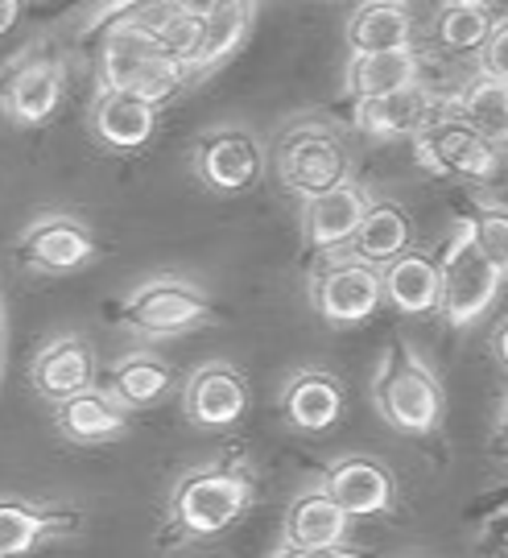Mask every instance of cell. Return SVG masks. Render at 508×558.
Listing matches in <instances>:
<instances>
[{
  "label": "cell",
  "instance_id": "obj_4",
  "mask_svg": "<svg viewBox=\"0 0 508 558\" xmlns=\"http://www.w3.org/2000/svg\"><path fill=\"white\" fill-rule=\"evenodd\" d=\"M438 278H443L438 311L455 331H468L488 315L505 274L475 236V216H463L455 223V236L447 240V248L438 257Z\"/></svg>",
  "mask_w": 508,
  "mask_h": 558
},
{
  "label": "cell",
  "instance_id": "obj_12",
  "mask_svg": "<svg viewBox=\"0 0 508 558\" xmlns=\"http://www.w3.org/2000/svg\"><path fill=\"white\" fill-rule=\"evenodd\" d=\"M62 87H66V66L55 54H29L0 80V108L17 124L34 129L59 112Z\"/></svg>",
  "mask_w": 508,
  "mask_h": 558
},
{
  "label": "cell",
  "instance_id": "obj_18",
  "mask_svg": "<svg viewBox=\"0 0 508 558\" xmlns=\"http://www.w3.org/2000/svg\"><path fill=\"white\" fill-rule=\"evenodd\" d=\"M281 414L302 435H323L343 418V385L327 368H298L281 389Z\"/></svg>",
  "mask_w": 508,
  "mask_h": 558
},
{
  "label": "cell",
  "instance_id": "obj_30",
  "mask_svg": "<svg viewBox=\"0 0 508 558\" xmlns=\"http://www.w3.org/2000/svg\"><path fill=\"white\" fill-rule=\"evenodd\" d=\"M492 34V17L488 9H475V4H447L443 0V9H438V17H434V38L438 46H447L455 54H471V50H480Z\"/></svg>",
  "mask_w": 508,
  "mask_h": 558
},
{
  "label": "cell",
  "instance_id": "obj_14",
  "mask_svg": "<svg viewBox=\"0 0 508 558\" xmlns=\"http://www.w3.org/2000/svg\"><path fill=\"white\" fill-rule=\"evenodd\" d=\"M447 104L434 96L426 83L418 80L410 87H397L385 96H364L355 100V129L372 141H401L426 124L431 117H438Z\"/></svg>",
  "mask_w": 508,
  "mask_h": 558
},
{
  "label": "cell",
  "instance_id": "obj_16",
  "mask_svg": "<svg viewBox=\"0 0 508 558\" xmlns=\"http://www.w3.org/2000/svg\"><path fill=\"white\" fill-rule=\"evenodd\" d=\"M368 191L355 179H343L339 186L311 195L302 207V240L314 253H335L343 244H352L355 228L368 211Z\"/></svg>",
  "mask_w": 508,
  "mask_h": 558
},
{
  "label": "cell",
  "instance_id": "obj_36",
  "mask_svg": "<svg viewBox=\"0 0 508 558\" xmlns=\"http://www.w3.org/2000/svg\"><path fill=\"white\" fill-rule=\"evenodd\" d=\"M496 542H500V550L508 555V513L500 518V525H496Z\"/></svg>",
  "mask_w": 508,
  "mask_h": 558
},
{
  "label": "cell",
  "instance_id": "obj_35",
  "mask_svg": "<svg viewBox=\"0 0 508 558\" xmlns=\"http://www.w3.org/2000/svg\"><path fill=\"white\" fill-rule=\"evenodd\" d=\"M4 356H9V306H4V290H0V377H4Z\"/></svg>",
  "mask_w": 508,
  "mask_h": 558
},
{
  "label": "cell",
  "instance_id": "obj_29",
  "mask_svg": "<svg viewBox=\"0 0 508 558\" xmlns=\"http://www.w3.org/2000/svg\"><path fill=\"white\" fill-rule=\"evenodd\" d=\"M450 108L459 117H468L488 141H496L500 149L508 145V83L488 75V71H475L455 96H450Z\"/></svg>",
  "mask_w": 508,
  "mask_h": 558
},
{
  "label": "cell",
  "instance_id": "obj_1",
  "mask_svg": "<svg viewBox=\"0 0 508 558\" xmlns=\"http://www.w3.org/2000/svg\"><path fill=\"white\" fill-rule=\"evenodd\" d=\"M99 80H104V87L133 92V96L161 108L186 87L191 71L161 46V38L149 25H141L137 17H120L104 38Z\"/></svg>",
  "mask_w": 508,
  "mask_h": 558
},
{
  "label": "cell",
  "instance_id": "obj_15",
  "mask_svg": "<svg viewBox=\"0 0 508 558\" xmlns=\"http://www.w3.org/2000/svg\"><path fill=\"white\" fill-rule=\"evenodd\" d=\"M195 170L216 195H240V191H249L261 179L265 154H261L253 133H244V129H219V133L198 141Z\"/></svg>",
  "mask_w": 508,
  "mask_h": 558
},
{
  "label": "cell",
  "instance_id": "obj_8",
  "mask_svg": "<svg viewBox=\"0 0 508 558\" xmlns=\"http://www.w3.org/2000/svg\"><path fill=\"white\" fill-rule=\"evenodd\" d=\"M311 306L331 327H360L385 306V278L380 265H368L360 257L335 260L331 269L314 274Z\"/></svg>",
  "mask_w": 508,
  "mask_h": 558
},
{
  "label": "cell",
  "instance_id": "obj_10",
  "mask_svg": "<svg viewBox=\"0 0 508 558\" xmlns=\"http://www.w3.org/2000/svg\"><path fill=\"white\" fill-rule=\"evenodd\" d=\"M348 521H352L348 509H343L327 488H311V493H302V497L290 505L277 555H302V558L352 555V550H343Z\"/></svg>",
  "mask_w": 508,
  "mask_h": 558
},
{
  "label": "cell",
  "instance_id": "obj_20",
  "mask_svg": "<svg viewBox=\"0 0 508 558\" xmlns=\"http://www.w3.org/2000/svg\"><path fill=\"white\" fill-rule=\"evenodd\" d=\"M92 129L108 149H120V154L145 149L157 133V104L141 100L133 92L99 87V100L92 108Z\"/></svg>",
  "mask_w": 508,
  "mask_h": 558
},
{
  "label": "cell",
  "instance_id": "obj_23",
  "mask_svg": "<svg viewBox=\"0 0 508 558\" xmlns=\"http://www.w3.org/2000/svg\"><path fill=\"white\" fill-rule=\"evenodd\" d=\"M422 66L426 62L413 46H401V50H352L343 83H348L352 100H364V96H385V92L418 83Z\"/></svg>",
  "mask_w": 508,
  "mask_h": 558
},
{
  "label": "cell",
  "instance_id": "obj_31",
  "mask_svg": "<svg viewBox=\"0 0 508 558\" xmlns=\"http://www.w3.org/2000/svg\"><path fill=\"white\" fill-rule=\"evenodd\" d=\"M475 236L484 244V253H488L496 265H500V274L508 278V207H480V216H475Z\"/></svg>",
  "mask_w": 508,
  "mask_h": 558
},
{
  "label": "cell",
  "instance_id": "obj_19",
  "mask_svg": "<svg viewBox=\"0 0 508 558\" xmlns=\"http://www.w3.org/2000/svg\"><path fill=\"white\" fill-rule=\"evenodd\" d=\"M29 380L50 405L78 393V389H87V385H96L92 343L83 336H59L50 343H41V352L29 364Z\"/></svg>",
  "mask_w": 508,
  "mask_h": 558
},
{
  "label": "cell",
  "instance_id": "obj_17",
  "mask_svg": "<svg viewBox=\"0 0 508 558\" xmlns=\"http://www.w3.org/2000/svg\"><path fill=\"white\" fill-rule=\"evenodd\" d=\"M323 488L348 509V518H380V513H389L392 497H397L392 472L368 456L335 459L323 476Z\"/></svg>",
  "mask_w": 508,
  "mask_h": 558
},
{
  "label": "cell",
  "instance_id": "obj_22",
  "mask_svg": "<svg viewBox=\"0 0 508 558\" xmlns=\"http://www.w3.org/2000/svg\"><path fill=\"white\" fill-rule=\"evenodd\" d=\"M380 278H385V302L397 315H434L438 311V294H443L438 260L426 257L422 248H406L401 257L380 265Z\"/></svg>",
  "mask_w": 508,
  "mask_h": 558
},
{
  "label": "cell",
  "instance_id": "obj_21",
  "mask_svg": "<svg viewBox=\"0 0 508 558\" xmlns=\"http://www.w3.org/2000/svg\"><path fill=\"white\" fill-rule=\"evenodd\" d=\"M78 509L71 505H38V500H0V558L29 555L46 534H71Z\"/></svg>",
  "mask_w": 508,
  "mask_h": 558
},
{
  "label": "cell",
  "instance_id": "obj_2",
  "mask_svg": "<svg viewBox=\"0 0 508 558\" xmlns=\"http://www.w3.org/2000/svg\"><path fill=\"white\" fill-rule=\"evenodd\" d=\"M372 401H376V414L389 422L392 430L413 435V439L438 430L443 410H447V398H443V385L434 377V368L413 352L410 339L401 336L392 339L380 364H376Z\"/></svg>",
  "mask_w": 508,
  "mask_h": 558
},
{
  "label": "cell",
  "instance_id": "obj_33",
  "mask_svg": "<svg viewBox=\"0 0 508 558\" xmlns=\"http://www.w3.org/2000/svg\"><path fill=\"white\" fill-rule=\"evenodd\" d=\"M21 13H25V0H0V38H9L17 29Z\"/></svg>",
  "mask_w": 508,
  "mask_h": 558
},
{
  "label": "cell",
  "instance_id": "obj_13",
  "mask_svg": "<svg viewBox=\"0 0 508 558\" xmlns=\"http://www.w3.org/2000/svg\"><path fill=\"white\" fill-rule=\"evenodd\" d=\"M55 426L62 439L78 442V447H104L129 435L133 426V410L124 401L112 398V389L104 385H87L71 398L55 401Z\"/></svg>",
  "mask_w": 508,
  "mask_h": 558
},
{
  "label": "cell",
  "instance_id": "obj_26",
  "mask_svg": "<svg viewBox=\"0 0 508 558\" xmlns=\"http://www.w3.org/2000/svg\"><path fill=\"white\" fill-rule=\"evenodd\" d=\"M129 17H137L141 25H149L161 46L174 54L182 66L195 59L198 41H203V21H207V4H191V0H149L133 9Z\"/></svg>",
  "mask_w": 508,
  "mask_h": 558
},
{
  "label": "cell",
  "instance_id": "obj_9",
  "mask_svg": "<svg viewBox=\"0 0 508 558\" xmlns=\"http://www.w3.org/2000/svg\"><path fill=\"white\" fill-rule=\"evenodd\" d=\"M99 253L96 232L71 211H41L25 223L17 240V257L38 274H78Z\"/></svg>",
  "mask_w": 508,
  "mask_h": 558
},
{
  "label": "cell",
  "instance_id": "obj_25",
  "mask_svg": "<svg viewBox=\"0 0 508 558\" xmlns=\"http://www.w3.org/2000/svg\"><path fill=\"white\" fill-rule=\"evenodd\" d=\"M108 389H112V398L124 401L137 414V410H149V405L174 393V368L157 352H129V356H120L112 364Z\"/></svg>",
  "mask_w": 508,
  "mask_h": 558
},
{
  "label": "cell",
  "instance_id": "obj_24",
  "mask_svg": "<svg viewBox=\"0 0 508 558\" xmlns=\"http://www.w3.org/2000/svg\"><path fill=\"white\" fill-rule=\"evenodd\" d=\"M413 244V220L397 199H372L352 236V257L368 265H389Z\"/></svg>",
  "mask_w": 508,
  "mask_h": 558
},
{
  "label": "cell",
  "instance_id": "obj_5",
  "mask_svg": "<svg viewBox=\"0 0 508 558\" xmlns=\"http://www.w3.org/2000/svg\"><path fill=\"white\" fill-rule=\"evenodd\" d=\"M216 319V302L195 278L154 274L120 302V327L141 339H178Z\"/></svg>",
  "mask_w": 508,
  "mask_h": 558
},
{
  "label": "cell",
  "instance_id": "obj_11",
  "mask_svg": "<svg viewBox=\"0 0 508 558\" xmlns=\"http://www.w3.org/2000/svg\"><path fill=\"white\" fill-rule=\"evenodd\" d=\"M253 405V389L240 368L211 360L191 373L186 389H182V410L195 422L198 430H232L235 422H244Z\"/></svg>",
  "mask_w": 508,
  "mask_h": 558
},
{
  "label": "cell",
  "instance_id": "obj_28",
  "mask_svg": "<svg viewBox=\"0 0 508 558\" xmlns=\"http://www.w3.org/2000/svg\"><path fill=\"white\" fill-rule=\"evenodd\" d=\"M348 46L352 50H401L413 46V17L406 0H364L348 17Z\"/></svg>",
  "mask_w": 508,
  "mask_h": 558
},
{
  "label": "cell",
  "instance_id": "obj_3",
  "mask_svg": "<svg viewBox=\"0 0 508 558\" xmlns=\"http://www.w3.org/2000/svg\"><path fill=\"white\" fill-rule=\"evenodd\" d=\"M253 500L256 484L249 472L228 463H203L174 484L170 518L186 538H216L253 509Z\"/></svg>",
  "mask_w": 508,
  "mask_h": 558
},
{
  "label": "cell",
  "instance_id": "obj_32",
  "mask_svg": "<svg viewBox=\"0 0 508 558\" xmlns=\"http://www.w3.org/2000/svg\"><path fill=\"white\" fill-rule=\"evenodd\" d=\"M480 71H488V75L508 83V17L492 21L488 41L480 46Z\"/></svg>",
  "mask_w": 508,
  "mask_h": 558
},
{
  "label": "cell",
  "instance_id": "obj_27",
  "mask_svg": "<svg viewBox=\"0 0 508 558\" xmlns=\"http://www.w3.org/2000/svg\"><path fill=\"white\" fill-rule=\"evenodd\" d=\"M253 29V0H211L207 4V21H203V41H198L195 59L186 62V71H211L216 62L232 59L244 46Z\"/></svg>",
  "mask_w": 508,
  "mask_h": 558
},
{
  "label": "cell",
  "instance_id": "obj_7",
  "mask_svg": "<svg viewBox=\"0 0 508 558\" xmlns=\"http://www.w3.org/2000/svg\"><path fill=\"white\" fill-rule=\"evenodd\" d=\"M277 179L286 191L311 199V195H323L339 182L348 179L352 161H348V145L335 133L331 124L323 120H298L290 124L281 137H277Z\"/></svg>",
  "mask_w": 508,
  "mask_h": 558
},
{
  "label": "cell",
  "instance_id": "obj_6",
  "mask_svg": "<svg viewBox=\"0 0 508 558\" xmlns=\"http://www.w3.org/2000/svg\"><path fill=\"white\" fill-rule=\"evenodd\" d=\"M413 158L422 170H431L438 179L492 182L500 170V145L450 108V112L431 117L413 133Z\"/></svg>",
  "mask_w": 508,
  "mask_h": 558
},
{
  "label": "cell",
  "instance_id": "obj_34",
  "mask_svg": "<svg viewBox=\"0 0 508 558\" xmlns=\"http://www.w3.org/2000/svg\"><path fill=\"white\" fill-rule=\"evenodd\" d=\"M492 356H496V364L508 373V319L496 327V336H492Z\"/></svg>",
  "mask_w": 508,
  "mask_h": 558
},
{
  "label": "cell",
  "instance_id": "obj_38",
  "mask_svg": "<svg viewBox=\"0 0 508 558\" xmlns=\"http://www.w3.org/2000/svg\"><path fill=\"white\" fill-rule=\"evenodd\" d=\"M447 4H475V9H488L492 0H447Z\"/></svg>",
  "mask_w": 508,
  "mask_h": 558
},
{
  "label": "cell",
  "instance_id": "obj_37",
  "mask_svg": "<svg viewBox=\"0 0 508 558\" xmlns=\"http://www.w3.org/2000/svg\"><path fill=\"white\" fill-rule=\"evenodd\" d=\"M500 435H505V447H508V398H505V410H500Z\"/></svg>",
  "mask_w": 508,
  "mask_h": 558
}]
</instances>
